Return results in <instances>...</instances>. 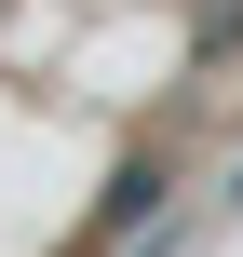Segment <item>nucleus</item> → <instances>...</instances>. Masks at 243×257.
Returning a JSON list of instances; mask_svg holds the SVG:
<instances>
[{"mask_svg":"<svg viewBox=\"0 0 243 257\" xmlns=\"http://www.w3.org/2000/svg\"><path fill=\"white\" fill-rule=\"evenodd\" d=\"M162 190H176L162 163H122V176H108V203H95V244H122L135 217H162Z\"/></svg>","mask_w":243,"mask_h":257,"instance_id":"nucleus-1","label":"nucleus"}]
</instances>
